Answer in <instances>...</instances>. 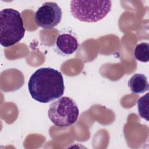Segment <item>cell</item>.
<instances>
[{"mask_svg": "<svg viewBox=\"0 0 149 149\" xmlns=\"http://www.w3.org/2000/svg\"><path fill=\"white\" fill-rule=\"evenodd\" d=\"M29 93L34 100L48 103L61 97L65 90L62 73L51 68H42L36 70L28 82Z\"/></svg>", "mask_w": 149, "mask_h": 149, "instance_id": "obj_1", "label": "cell"}, {"mask_svg": "<svg viewBox=\"0 0 149 149\" xmlns=\"http://www.w3.org/2000/svg\"><path fill=\"white\" fill-rule=\"evenodd\" d=\"M0 44L9 47L19 42L23 37L25 28L20 13L12 8L0 12Z\"/></svg>", "mask_w": 149, "mask_h": 149, "instance_id": "obj_2", "label": "cell"}, {"mask_svg": "<svg viewBox=\"0 0 149 149\" xmlns=\"http://www.w3.org/2000/svg\"><path fill=\"white\" fill-rule=\"evenodd\" d=\"M111 1H70V12L76 19L84 22H97L104 19L111 11Z\"/></svg>", "mask_w": 149, "mask_h": 149, "instance_id": "obj_3", "label": "cell"}, {"mask_svg": "<svg viewBox=\"0 0 149 149\" xmlns=\"http://www.w3.org/2000/svg\"><path fill=\"white\" fill-rule=\"evenodd\" d=\"M79 114L76 103L68 97L59 98L50 105L48 111L50 120L59 127L72 126L77 121Z\"/></svg>", "mask_w": 149, "mask_h": 149, "instance_id": "obj_4", "label": "cell"}, {"mask_svg": "<svg viewBox=\"0 0 149 149\" xmlns=\"http://www.w3.org/2000/svg\"><path fill=\"white\" fill-rule=\"evenodd\" d=\"M62 15V10L57 3L47 2L44 3L36 12L34 20L39 27L49 30L60 23Z\"/></svg>", "mask_w": 149, "mask_h": 149, "instance_id": "obj_5", "label": "cell"}, {"mask_svg": "<svg viewBox=\"0 0 149 149\" xmlns=\"http://www.w3.org/2000/svg\"><path fill=\"white\" fill-rule=\"evenodd\" d=\"M56 45L58 49L66 55L74 53L79 46L77 39L68 33L59 35L56 38Z\"/></svg>", "mask_w": 149, "mask_h": 149, "instance_id": "obj_6", "label": "cell"}, {"mask_svg": "<svg viewBox=\"0 0 149 149\" xmlns=\"http://www.w3.org/2000/svg\"><path fill=\"white\" fill-rule=\"evenodd\" d=\"M128 86L134 94H142L147 91L149 84L147 77L141 73L134 74L129 80Z\"/></svg>", "mask_w": 149, "mask_h": 149, "instance_id": "obj_7", "label": "cell"}, {"mask_svg": "<svg viewBox=\"0 0 149 149\" xmlns=\"http://www.w3.org/2000/svg\"><path fill=\"white\" fill-rule=\"evenodd\" d=\"M149 44L147 42H141L136 45L134 55L136 59L142 62H147L149 60Z\"/></svg>", "mask_w": 149, "mask_h": 149, "instance_id": "obj_8", "label": "cell"}, {"mask_svg": "<svg viewBox=\"0 0 149 149\" xmlns=\"http://www.w3.org/2000/svg\"><path fill=\"white\" fill-rule=\"evenodd\" d=\"M149 94L147 93L140 98L137 101V107L139 115L148 121V106Z\"/></svg>", "mask_w": 149, "mask_h": 149, "instance_id": "obj_9", "label": "cell"}]
</instances>
